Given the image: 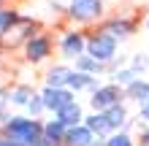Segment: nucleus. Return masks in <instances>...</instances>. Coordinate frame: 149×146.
I'll use <instances>...</instances> for the list:
<instances>
[{"label": "nucleus", "instance_id": "obj_5", "mask_svg": "<svg viewBox=\"0 0 149 146\" xmlns=\"http://www.w3.org/2000/svg\"><path fill=\"white\" fill-rule=\"evenodd\" d=\"M41 98H43V106H46L49 111H54V114H60L65 106L76 103L71 89H52V87H46V89L41 92Z\"/></svg>", "mask_w": 149, "mask_h": 146}, {"label": "nucleus", "instance_id": "obj_4", "mask_svg": "<svg viewBox=\"0 0 149 146\" xmlns=\"http://www.w3.org/2000/svg\"><path fill=\"white\" fill-rule=\"evenodd\" d=\"M100 11H103V0H71V6H68V14L79 22H90L100 16Z\"/></svg>", "mask_w": 149, "mask_h": 146}, {"label": "nucleus", "instance_id": "obj_17", "mask_svg": "<svg viewBox=\"0 0 149 146\" xmlns=\"http://www.w3.org/2000/svg\"><path fill=\"white\" fill-rule=\"evenodd\" d=\"M100 68H103V65L98 62V60H92L90 54H84V57L76 60V71H79V73H90V76H92V73H98Z\"/></svg>", "mask_w": 149, "mask_h": 146}, {"label": "nucleus", "instance_id": "obj_16", "mask_svg": "<svg viewBox=\"0 0 149 146\" xmlns=\"http://www.w3.org/2000/svg\"><path fill=\"white\" fill-rule=\"evenodd\" d=\"M106 122L111 125V130H119V127L127 122V111L122 108V106H114V108H109V111H106Z\"/></svg>", "mask_w": 149, "mask_h": 146}, {"label": "nucleus", "instance_id": "obj_27", "mask_svg": "<svg viewBox=\"0 0 149 146\" xmlns=\"http://www.w3.org/2000/svg\"><path fill=\"white\" fill-rule=\"evenodd\" d=\"M0 3H3V0H0Z\"/></svg>", "mask_w": 149, "mask_h": 146}, {"label": "nucleus", "instance_id": "obj_26", "mask_svg": "<svg viewBox=\"0 0 149 146\" xmlns=\"http://www.w3.org/2000/svg\"><path fill=\"white\" fill-rule=\"evenodd\" d=\"M146 27H149V22H146Z\"/></svg>", "mask_w": 149, "mask_h": 146}, {"label": "nucleus", "instance_id": "obj_2", "mask_svg": "<svg viewBox=\"0 0 149 146\" xmlns=\"http://www.w3.org/2000/svg\"><path fill=\"white\" fill-rule=\"evenodd\" d=\"M87 54H90L92 60H98V62H109V60H114V54H117V38H111L109 33H98V35H92L90 41H87Z\"/></svg>", "mask_w": 149, "mask_h": 146}, {"label": "nucleus", "instance_id": "obj_22", "mask_svg": "<svg viewBox=\"0 0 149 146\" xmlns=\"http://www.w3.org/2000/svg\"><path fill=\"white\" fill-rule=\"evenodd\" d=\"M27 108H30V114H33V116H38L41 111L46 108V106H43V98H41V95H36V98H33V100L27 103Z\"/></svg>", "mask_w": 149, "mask_h": 146}, {"label": "nucleus", "instance_id": "obj_1", "mask_svg": "<svg viewBox=\"0 0 149 146\" xmlns=\"http://www.w3.org/2000/svg\"><path fill=\"white\" fill-rule=\"evenodd\" d=\"M6 135L22 146H36L43 135V127L36 122V119H27V116H11L6 122Z\"/></svg>", "mask_w": 149, "mask_h": 146}, {"label": "nucleus", "instance_id": "obj_24", "mask_svg": "<svg viewBox=\"0 0 149 146\" xmlns=\"http://www.w3.org/2000/svg\"><path fill=\"white\" fill-rule=\"evenodd\" d=\"M141 119H146V122H149V103H146V106L141 108Z\"/></svg>", "mask_w": 149, "mask_h": 146}, {"label": "nucleus", "instance_id": "obj_11", "mask_svg": "<svg viewBox=\"0 0 149 146\" xmlns=\"http://www.w3.org/2000/svg\"><path fill=\"white\" fill-rule=\"evenodd\" d=\"M65 135H68V127L60 122V119H52V122H46V125H43V138H49L52 143L65 141Z\"/></svg>", "mask_w": 149, "mask_h": 146}, {"label": "nucleus", "instance_id": "obj_9", "mask_svg": "<svg viewBox=\"0 0 149 146\" xmlns=\"http://www.w3.org/2000/svg\"><path fill=\"white\" fill-rule=\"evenodd\" d=\"M46 54H49V38L33 35V38L27 41V60H33V62H41Z\"/></svg>", "mask_w": 149, "mask_h": 146}, {"label": "nucleus", "instance_id": "obj_20", "mask_svg": "<svg viewBox=\"0 0 149 146\" xmlns=\"http://www.w3.org/2000/svg\"><path fill=\"white\" fill-rule=\"evenodd\" d=\"M106 146H133V138H130L127 133H114L106 141Z\"/></svg>", "mask_w": 149, "mask_h": 146}, {"label": "nucleus", "instance_id": "obj_7", "mask_svg": "<svg viewBox=\"0 0 149 146\" xmlns=\"http://www.w3.org/2000/svg\"><path fill=\"white\" fill-rule=\"evenodd\" d=\"M71 76H73V71H68L65 65H54L46 73V87H52V89H68Z\"/></svg>", "mask_w": 149, "mask_h": 146}, {"label": "nucleus", "instance_id": "obj_19", "mask_svg": "<svg viewBox=\"0 0 149 146\" xmlns=\"http://www.w3.org/2000/svg\"><path fill=\"white\" fill-rule=\"evenodd\" d=\"M138 76H141L138 71H133V68H125V71H117V73H114V79H117V87H119V84L130 87L133 81H138Z\"/></svg>", "mask_w": 149, "mask_h": 146}, {"label": "nucleus", "instance_id": "obj_6", "mask_svg": "<svg viewBox=\"0 0 149 146\" xmlns=\"http://www.w3.org/2000/svg\"><path fill=\"white\" fill-rule=\"evenodd\" d=\"M84 49H87V41L81 38V33H65L63 41H60V51H63V57L79 60V57H84Z\"/></svg>", "mask_w": 149, "mask_h": 146}, {"label": "nucleus", "instance_id": "obj_8", "mask_svg": "<svg viewBox=\"0 0 149 146\" xmlns=\"http://www.w3.org/2000/svg\"><path fill=\"white\" fill-rule=\"evenodd\" d=\"M65 143H68V146H92V143H95V135H92L90 127L79 125V127H71V130H68Z\"/></svg>", "mask_w": 149, "mask_h": 146}, {"label": "nucleus", "instance_id": "obj_13", "mask_svg": "<svg viewBox=\"0 0 149 146\" xmlns=\"http://www.w3.org/2000/svg\"><path fill=\"white\" fill-rule=\"evenodd\" d=\"M84 127H90L92 135L98 133V135H109L111 133V125L106 122V114H92V116H87L84 119Z\"/></svg>", "mask_w": 149, "mask_h": 146}, {"label": "nucleus", "instance_id": "obj_18", "mask_svg": "<svg viewBox=\"0 0 149 146\" xmlns=\"http://www.w3.org/2000/svg\"><path fill=\"white\" fill-rule=\"evenodd\" d=\"M33 98H36V95H33V89H30V87H16V89H11V103L27 106Z\"/></svg>", "mask_w": 149, "mask_h": 146}, {"label": "nucleus", "instance_id": "obj_12", "mask_svg": "<svg viewBox=\"0 0 149 146\" xmlns=\"http://www.w3.org/2000/svg\"><path fill=\"white\" fill-rule=\"evenodd\" d=\"M103 33H109L111 38H127L130 33H133V24H130L127 19H111Z\"/></svg>", "mask_w": 149, "mask_h": 146}, {"label": "nucleus", "instance_id": "obj_10", "mask_svg": "<svg viewBox=\"0 0 149 146\" xmlns=\"http://www.w3.org/2000/svg\"><path fill=\"white\" fill-rule=\"evenodd\" d=\"M57 119L68 127V130H71V127H79V122L84 119V116H81V106H79V103H71V106H65V108L57 114Z\"/></svg>", "mask_w": 149, "mask_h": 146}, {"label": "nucleus", "instance_id": "obj_15", "mask_svg": "<svg viewBox=\"0 0 149 146\" xmlns=\"http://www.w3.org/2000/svg\"><path fill=\"white\" fill-rule=\"evenodd\" d=\"M87 87H92V89H98L95 87V79L90 73H79V71H73V76H71V81H68V89H87Z\"/></svg>", "mask_w": 149, "mask_h": 146}, {"label": "nucleus", "instance_id": "obj_14", "mask_svg": "<svg viewBox=\"0 0 149 146\" xmlns=\"http://www.w3.org/2000/svg\"><path fill=\"white\" fill-rule=\"evenodd\" d=\"M127 98L136 100V103H149V81H144V79L133 81L127 87Z\"/></svg>", "mask_w": 149, "mask_h": 146}, {"label": "nucleus", "instance_id": "obj_21", "mask_svg": "<svg viewBox=\"0 0 149 146\" xmlns=\"http://www.w3.org/2000/svg\"><path fill=\"white\" fill-rule=\"evenodd\" d=\"M14 22H19V16H16L14 11H0V35L6 33L8 24H14Z\"/></svg>", "mask_w": 149, "mask_h": 146}, {"label": "nucleus", "instance_id": "obj_25", "mask_svg": "<svg viewBox=\"0 0 149 146\" xmlns=\"http://www.w3.org/2000/svg\"><path fill=\"white\" fill-rule=\"evenodd\" d=\"M92 146H106V143H92Z\"/></svg>", "mask_w": 149, "mask_h": 146}, {"label": "nucleus", "instance_id": "obj_3", "mask_svg": "<svg viewBox=\"0 0 149 146\" xmlns=\"http://www.w3.org/2000/svg\"><path fill=\"white\" fill-rule=\"evenodd\" d=\"M119 98H122V89L117 87V84H106V87H98L92 92V108H95V114H106L109 108L114 106H119Z\"/></svg>", "mask_w": 149, "mask_h": 146}, {"label": "nucleus", "instance_id": "obj_23", "mask_svg": "<svg viewBox=\"0 0 149 146\" xmlns=\"http://www.w3.org/2000/svg\"><path fill=\"white\" fill-rule=\"evenodd\" d=\"M0 146H22V143H16V141H11V138H3V141H0Z\"/></svg>", "mask_w": 149, "mask_h": 146}]
</instances>
